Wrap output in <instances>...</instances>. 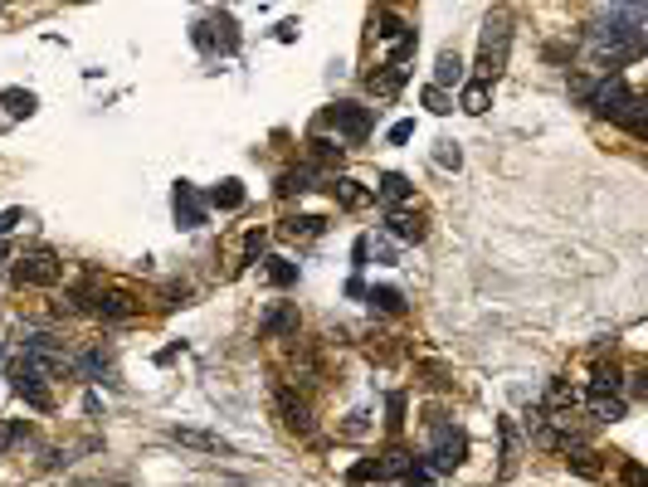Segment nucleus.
Returning <instances> with one entry per match:
<instances>
[{
	"label": "nucleus",
	"instance_id": "f257e3e1",
	"mask_svg": "<svg viewBox=\"0 0 648 487\" xmlns=\"http://www.w3.org/2000/svg\"><path fill=\"white\" fill-rule=\"evenodd\" d=\"M507 54H512V20L502 10H492L483 25V45H478V83H492L507 68Z\"/></svg>",
	"mask_w": 648,
	"mask_h": 487
},
{
	"label": "nucleus",
	"instance_id": "f03ea898",
	"mask_svg": "<svg viewBox=\"0 0 648 487\" xmlns=\"http://www.w3.org/2000/svg\"><path fill=\"white\" fill-rule=\"evenodd\" d=\"M590 54H595L600 68H619V64H633L643 54V35H614V30H595L590 25Z\"/></svg>",
	"mask_w": 648,
	"mask_h": 487
},
{
	"label": "nucleus",
	"instance_id": "7ed1b4c3",
	"mask_svg": "<svg viewBox=\"0 0 648 487\" xmlns=\"http://www.w3.org/2000/svg\"><path fill=\"white\" fill-rule=\"evenodd\" d=\"M629 83L624 78H619V74H604L600 83H590V93H585V108H595L600 112V118H619V112H624V103H629Z\"/></svg>",
	"mask_w": 648,
	"mask_h": 487
},
{
	"label": "nucleus",
	"instance_id": "20e7f679",
	"mask_svg": "<svg viewBox=\"0 0 648 487\" xmlns=\"http://www.w3.org/2000/svg\"><path fill=\"white\" fill-rule=\"evenodd\" d=\"M64 278V264L54 259L49 249L39 254H25V259L15 264V283H25V288H54V283Z\"/></svg>",
	"mask_w": 648,
	"mask_h": 487
},
{
	"label": "nucleus",
	"instance_id": "39448f33",
	"mask_svg": "<svg viewBox=\"0 0 648 487\" xmlns=\"http://www.w3.org/2000/svg\"><path fill=\"white\" fill-rule=\"evenodd\" d=\"M463 453H468V439L458 434V429H448V424H434V449H429V472H454L463 463Z\"/></svg>",
	"mask_w": 648,
	"mask_h": 487
},
{
	"label": "nucleus",
	"instance_id": "423d86ee",
	"mask_svg": "<svg viewBox=\"0 0 648 487\" xmlns=\"http://www.w3.org/2000/svg\"><path fill=\"white\" fill-rule=\"evenodd\" d=\"M10 380H15V395H25L35 409H54V395L45 390V376H39V366L25 356V361H10Z\"/></svg>",
	"mask_w": 648,
	"mask_h": 487
},
{
	"label": "nucleus",
	"instance_id": "0eeeda50",
	"mask_svg": "<svg viewBox=\"0 0 648 487\" xmlns=\"http://www.w3.org/2000/svg\"><path fill=\"white\" fill-rule=\"evenodd\" d=\"M327 122L342 132L346 141H365L371 137V108H356V103H332L327 108Z\"/></svg>",
	"mask_w": 648,
	"mask_h": 487
},
{
	"label": "nucleus",
	"instance_id": "6e6552de",
	"mask_svg": "<svg viewBox=\"0 0 648 487\" xmlns=\"http://www.w3.org/2000/svg\"><path fill=\"white\" fill-rule=\"evenodd\" d=\"M171 205H176L180 229H201V224H205V200H201V191H195L190 181H180V185H176Z\"/></svg>",
	"mask_w": 648,
	"mask_h": 487
},
{
	"label": "nucleus",
	"instance_id": "1a4fd4ad",
	"mask_svg": "<svg viewBox=\"0 0 648 487\" xmlns=\"http://www.w3.org/2000/svg\"><path fill=\"white\" fill-rule=\"evenodd\" d=\"M278 414H283V429L288 434H313V409H307V399H298L293 390H278Z\"/></svg>",
	"mask_w": 648,
	"mask_h": 487
},
{
	"label": "nucleus",
	"instance_id": "9d476101",
	"mask_svg": "<svg viewBox=\"0 0 648 487\" xmlns=\"http://www.w3.org/2000/svg\"><path fill=\"white\" fill-rule=\"evenodd\" d=\"M93 312H98V317H108V322H127V317H137L142 307H137L127 293H98L93 297Z\"/></svg>",
	"mask_w": 648,
	"mask_h": 487
},
{
	"label": "nucleus",
	"instance_id": "9b49d317",
	"mask_svg": "<svg viewBox=\"0 0 648 487\" xmlns=\"http://www.w3.org/2000/svg\"><path fill=\"white\" fill-rule=\"evenodd\" d=\"M166 434H171L176 443H186V449H201V453H234L230 443H224L220 434H205V429H166Z\"/></svg>",
	"mask_w": 648,
	"mask_h": 487
},
{
	"label": "nucleus",
	"instance_id": "f8f14e48",
	"mask_svg": "<svg viewBox=\"0 0 648 487\" xmlns=\"http://www.w3.org/2000/svg\"><path fill=\"white\" fill-rule=\"evenodd\" d=\"M386 229L396 239H405V244H419L425 239V220H419V214H410V210H390L386 214Z\"/></svg>",
	"mask_w": 648,
	"mask_h": 487
},
{
	"label": "nucleus",
	"instance_id": "ddd939ff",
	"mask_svg": "<svg viewBox=\"0 0 648 487\" xmlns=\"http://www.w3.org/2000/svg\"><path fill=\"white\" fill-rule=\"evenodd\" d=\"M405 78H410V68H405V64H386L380 74H371L365 83H371V93H375V98H396V93L405 88Z\"/></svg>",
	"mask_w": 648,
	"mask_h": 487
},
{
	"label": "nucleus",
	"instance_id": "4468645a",
	"mask_svg": "<svg viewBox=\"0 0 648 487\" xmlns=\"http://www.w3.org/2000/svg\"><path fill=\"white\" fill-rule=\"evenodd\" d=\"M415 468V458L410 449H400V443H390L386 453H380V463H375V478H405V472Z\"/></svg>",
	"mask_w": 648,
	"mask_h": 487
},
{
	"label": "nucleus",
	"instance_id": "2eb2a0df",
	"mask_svg": "<svg viewBox=\"0 0 648 487\" xmlns=\"http://www.w3.org/2000/svg\"><path fill=\"white\" fill-rule=\"evenodd\" d=\"M298 326H303L298 307H278V312L263 317V332H269V337H298Z\"/></svg>",
	"mask_w": 648,
	"mask_h": 487
},
{
	"label": "nucleus",
	"instance_id": "dca6fc26",
	"mask_svg": "<svg viewBox=\"0 0 648 487\" xmlns=\"http://www.w3.org/2000/svg\"><path fill=\"white\" fill-rule=\"evenodd\" d=\"M448 83H463V59H458L454 49H444V54H439V64H434V88L444 93Z\"/></svg>",
	"mask_w": 648,
	"mask_h": 487
},
{
	"label": "nucleus",
	"instance_id": "f3484780",
	"mask_svg": "<svg viewBox=\"0 0 648 487\" xmlns=\"http://www.w3.org/2000/svg\"><path fill=\"white\" fill-rule=\"evenodd\" d=\"M488 103H492V83H463V98H458V108L463 112H473V118H478V112H488Z\"/></svg>",
	"mask_w": 648,
	"mask_h": 487
},
{
	"label": "nucleus",
	"instance_id": "a211bd4d",
	"mask_svg": "<svg viewBox=\"0 0 648 487\" xmlns=\"http://www.w3.org/2000/svg\"><path fill=\"white\" fill-rule=\"evenodd\" d=\"M380 200H386L390 210L405 205V200H410V181H405L400 171H386V176H380Z\"/></svg>",
	"mask_w": 648,
	"mask_h": 487
},
{
	"label": "nucleus",
	"instance_id": "6ab92c4d",
	"mask_svg": "<svg viewBox=\"0 0 648 487\" xmlns=\"http://www.w3.org/2000/svg\"><path fill=\"white\" fill-rule=\"evenodd\" d=\"M590 414H595L600 424H619L624 420V399L619 395H590Z\"/></svg>",
	"mask_w": 648,
	"mask_h": 487
},
{
	"label": "nucleus",
	"instance_id": "aec40b11",
	"mask_svg": "<svg viewBox=\"0 0 648 487\" xmlns=\"http://www.w3.org/2000/svg\"><path fill=\"white\" fill-rule=\"evenodd\" d=\"M78 370H83V376H93V380H118V370H112V361H108V356L103 351H83L78 356Z\"/></svg>",
	"mask_w": 648,
	"mask_h": 487
},
{
	"label": "nucleus",
	"instance_id": "412c9836",
	"mask_svg": "<svg viewBox=\"0 0 648 487\" xmlns=\"http://www.w3.org/2000/svg\"><path fill=\"white\" fill-rule=\"evenodd\" d=\"M210 205H215V210H239V205H244V185H239V181H220L215 191H210Z\"/></svg>",
	"mask_w": 648,
	"mask_h": 487
},
{
	"label": "nucleus",
	"instance_id": "4be33fe9",
	"mask_svg": "<svg viewBox=\"0 0 648 487\" xmlns=\"http://www.w3.org/2000/svg\"><path fill=\"white\" fill-rule=\"evenodd\" d=\"M332 191H336V200H342L346 210H361V205H371V191H361L351 176H342V181H332Z\"/></svg>",
	"mask_w": 648,
	"mask_h": 487
},
{
	"label": "nucleus",
	"instance_id": "5701e85b",
	"mask_svg": "<svg viewBox=\"0 0 648 487\" xmlns=\"http://www.w3.org/2000/svg\"><path fill=\"white\" fill-rule=\"evenodd\" d=\"M365 303H371L375 312H386V317H400V312H405V297L396 288H371V293H365Z\"/></svg>",
	"mask_w": 648,
	"mask_h": 487
},
{
	"label": "nucleus",
	"instance_id": "b1692460",
	"mask_svg": "<svg viewBox=\"0 0 648 487\" xmlns=\"http://www.w3.org/2000/svg\"><path fill=\"white\" fill-rule=\"evenodd\" d=\"M566 458H571V468L575 472H585V478H600V453H590V449H581V443H566Z\"/></svg>",
	"mask_w": 648,
	"mask_h": 487
},
{
	"label": "nucleus",
	"instance_id": "393cba45",
	"mask_svg": "<svg viewBox=\"0 0 648 487\" xmlns=\"http://www.w3.org/2000/svg\"><path fill=\"white\" fill-rule=\"evenodd\" d=\"M614 122L624 127L629 137H643V98H629V103H624V112H619Z\"/></svg>",
	"mask_w": 648,
	"mask_h": 487
},
{
	"label": "nucleus",
	"instance_id": "a878e982",
	"mask_svg": "<svg viewBox=\"0 0 648 487\" xmlns=\"http://www.w3.org/2000/svg\"><path fill=\"white\" fill-rule=\"evenodd\" d=\"M0 103L10 108V118H30V112H35V93H25V88H5V93H0Z\"/></svg>",
	"mask_w": 648,
	"mask_h": 487
},
{
	"label": "nucleus",
	"instance_id": "bb28decb",
	"mask_svg": "<svg viewBox=\"0 0 648 487\" xmlns=\"http://www.w3.org/2000/svg\"><path fill=\"white\" fill-rule=\"evenodd\" d=\"M375 35H380V39H396V45H400V39L410 35V25H405V20H396L390 10H375Z\"/></svg>",
	"mask_w": 648,
	"mask_h": 487
},
{
	"label": "nucleus",
	"instance_id": "cd10ccee",
	"mask_svg": "<svg viewBox=\"0 0 648 487\" xmlns=\"http://www.w3.org/2000/svg\"><path fill=\"white\" fill-rule=\"evenodd\" d=\"M313 191V171H283L278 176V195H303Z\"/></svg>",
	"mask_w": 648,
	"mask_h": 487
},
{
	"label": "nucleus",
	"instance_id": "c85d7f7f",
	"mask_svg": "<svg viewBox=\"0 0 648 487\" xmlns=\"http://www.w3.org/2000/svg\"><path fill=\"white\" fill-rule=\"evenodd\" d=\"M619 390V370L614 366H600L595 380H590V395H614Z\"/></svg>",
	"mask_w": 648,
	"mask_h": 487
},
{
	"label": "nucleus",
	"instance_id": "c756f323",
	"mask_svg": "<svg viewBox=\"0 0 648 487\" xmlns=\"http://www.w3.org/2000/svg\"><path fill=\"white\" fill-rule=\"evenodd\" d=\"M283 234H303V239H317V234H322V220H317V214H303V220H288V224H283Z\"/></svg>",
	"mask_w": 648,
	"mask_h": 487
},
{
	"label": "nucleus",
	"instance_id": "7c9ffc66",
	"mask_svg": "<svg viewBox=\"0 0 648 487\" xmlns=\"http://www.w3.org/2000/svg\"><path fill=\"white\" fill-rule=\"evenodd\" d=\"M269 278L278 283V288H288V283H298V264H288V259H269Z\"/></svg>",
	"mask_w": 648,
	"mask_h": 487
},
{
	"label": "nucleus",
	"instance_id": "2f4dec72",
	"mask_svg": "<svg viewBox=\"0 0 648 487\" xmlns=\"http://www.w3.org/2000/svg\"><path fill=\"white\" fill-rule=\"evenodd\" d=\"M15 439H30V424H25V420H10V424H0V453H5V449H10V443H15Z\"/></svg>",
	"mask_w": 648,
	"mask_h": 487
},
{
	"label": "nucleus",
	"instance_id": "473e14b6",
	"mask_svg": "<svg viewBox=\"0 0 648 487\" xmlns=\"http://www.w3.org/2000/svg\"><path fill=\"white\" fill-rule=\"evenodd\" d=\"M307 151H313L317 161H342V147H332V141H322V137L307 141Z\"/></svg>",
	"mask_w": 648,
	"mask_h": 487
},
{
	"label": "nucleus",
	"instance_id": "72a5a7b5",
	"mask_svg": "<svg viewBox=\"0 0 648 487\" xmlns=\"http://www.w3.org/2000/svg\"><path fill=\"white\" fill-rule=\"evenodd\" d=\"M263 244H269V234H263V229H253V234L244 239V259H259V254H263Z\"/></svg>",
	"mask_w": 648,
	"mask_h": 487
},
{
	"label": "nucleus",
	"instance_id": "f704fd0d",
	"mask_svg": "<svg viewBox=\"0 0 648 487\" xmlns=\"http://www.w3.org/2000/svg\"><path fill=\"white\" fill-rule=\"evenodd\" d=\"M390 429H400L405 424V395H390V420H386Z\"/></svg>",
	"mask_w": 648,
	"mask_h": 487
},
{
	"label": "nucleus",
	"instance_id": "c9c22d12",
	"mask_svg": "<svg viewBox=\"0 0 648 487\" xmlns=\"http://www.w3.org/2000/svg\"><path fill=\"white\" fill-rule=\"evenodd\" d=\"M425 108H429V112H448V98H444L439 88H425Z\"/></svg>",
	"mask_w": 648,
	"mask_h": 487
},
{
	"label": "nucleus",
	"instance_id": "e433bc0d",
	"mask_svg": "<svg viewBox=\"0 0 648 487\" xmlns=\"http://www.w3.org/2000/svg\"><path fill=\"white\" fill-rule=\"evenodd\" d=\"M458 161H463V156H458L454 141H439V166H458Z\"/></svg>",
	"mask_w": 648,
	"mask_h": 487
},
{
	"label": "nucleus",
	"instance_id": "4c0bfd02",
	"mask_svg": "<svg viewBox=\"0 0 648 487\" xmlns=\"http://www.w3.org/2000/svg\"><path fill=\"white\" fill-rule=\"evenodd\" d=\"M371 478H375V463H356L346 472V482H371Z\"/></svg>",
	"mask_w": 648,
	"mask_h": 487
},
{
	"label": "nucleus",
	"instance_id": "58836bf2",
	"mask_svg": "<svg viewBox=\"0 0 648 487\" xmlns=\"http://www.w3.org/2000/svg\"><path fill=\"white\" fill-rule=\"evenodd\" d=\"M648 478H643V468L639 463H624V487H643Z\"/></svg>",
	"mask_w": 648,
	"mask_h": 487
},
{
	"label": "nucleus",
	"instance_id": "ea45409f",
	"mask_svg": "<svg viewBox=\"0 0 648 487\" xmlns=\"http://www.w3.org/2000/svg\"><path fill=\"white\" fill-rule=\"evenodd\" d=\"M415 137V122H396V127H390V141H396V147H400V141H410Z\"/></svg>",
	"mask_w": 648,
	"mask_h": 487
},
{
	"label": "nucleus",
	"instance_id": "a19ab883",
	"mask_svg": "<svg viewBox=\"0 0 648 487\" xmlns=\"http://www.w3.org/2000/svg\"><path fill=\"white\" fill-rule=\"evenodd\" d=\"M551 405H575V390H566V385H551Z\"/></svg>",
	"mask_w": 648,
	"mask_h": 487
},
{
	"label": "nucleus",
	"instance_id": "79ce46f5",
	"mask_svg": "<svg viewBox=\"0 0 648 487\" xmlns=\"http://www.w3.org/2000/svg\"><path fill=\"white\" fill-rule=\"evenodd\" d=\"M15 220H20V210H5V214H0V234H10V229H15Z\"/></svg>",
	"mask_w": 648,
	"mask_h": 487
},
{
	"label": "nucleus",
	"instance_id": "37998d69",
	"mask_svg": "<svg viewBox=\"0 0 648 487\" xmlns=\"http://www.w3.org/2000/svg\"><path fill=\"white\" fill-rule=\"evenodd\" d=\"M83 487H98V482H83Z\"/></svg>",
	"mask_w": 648,
	"mask_h": 487
}]
</instances>
